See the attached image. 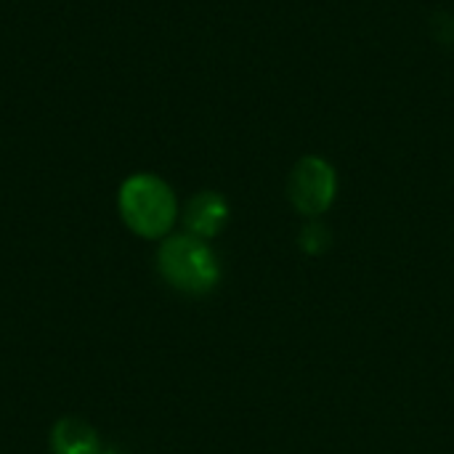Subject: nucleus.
<instances>
[{
  "label": "nucleus",
  "instance_id": "obj_1",
  "mask_svg": "<svg viewBox=\"0 0 454 454\" xmlns=\"http://www.w3.org/2000/svg\"><path fill=\"white\" fill-rule=\"evenodd\" d=\"M117 213L141 239L160 242L173 234L181 207L173 186L154 173H133L117 189Z\"/></svg>",
  "mask_w": 454,
  "mask_h": 454
},
{
  "label": "nucleus",
  "instance_id": "obj_2",
  "mask_svg": "<svg viewBox=\"0 0 454 454\" xmlns=\"http://www.w3.org/2000/svg\"><path fill=\"white\" fill-rule=\"evenodd\" d=\"M154 263L157 274L168 287L194 298L213 293L223 277L213 245L186 231H173L165 239H160Z\"/></svg>",
  "mask_w": 454,
  "mask_h": 454
},
{
  "label": "nucleus",
  "instance_id": "obj_3",
  "mask_svg": "<svg viewBox=\"0 0 454 454\" xmlns=\"http://www.w3.org/2000/svg\"><path fill=\"white\" fill-rule=\"evenodd\" d=\"M338 197V173L319 154L301 157L287 178V200L301 218H322Z\"/></svg>",
  "mask_w": 454,
  "mask_h": 454
},
{
  "label": "nucleus",
  "instance_id": "obj_4",
  "mask_svg": "<svg viewBox=\"0 0 454 454\" xmlns=\"http://www.w3.org/2000/svg\"><path fill=\"white\" fill-rule=\"evenodd\" d=\"M231 207L226 202V197L221 192L205 189L197 192L184 207H181V223L184 231L192 237H200L205 242H213L229 223Z\"/></svg>",
  "mask_w": 454,
  "mask_h": 454
},
{
  "label": "nucleus",
  "instance_id": "obj_5",
  "mask_svg": "<svg viewBox=\"0 0 454 454\" xmlns=\"http://www.w3.org/2000/svg\"><path fill=\"white\" fill-rule=\"evenodd\" d=\"M96 428L82 418H61L51 428V454H101Z\"/></svg>",
  "mask_w": 454,
  "mask_h": 454
},
{
  "label": "nucleus",
  "instance_id": "obj_6",
  "mask_svg": "<svg viewBox=\"0 0 454 454\" xmlns=\"http://www.w3.org/2000/svg\"><path fill=\"white\" fill-rule=\"evenodd\" d=\"M298 247H301L303 255H311V258L325 255L333 247V231H330V226L322 218L303 221V226L298 231Z\"/></svg>",
  "mask_w": 454,
  "mask_h": 454
},
{
  "label": "nucleus",
  "instance_id": "obj_7",
  "mask_svg": "<svg viewBox=\"0 0 454 454\" xmlns=\"http://www.w3.org/2000/svg\"><path fill=\"white\" fill-rule=\"evenodd\" d=\"M101 454H122V452H120V450H114V447H104Z\"/></svg>",
  "mask_w": 454,
  "mask_h": 454
}]
</instances>
